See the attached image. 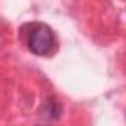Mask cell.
<instances>
[{
  "mask_svg": "<svg viewBox=\"0 0 126 126\" xmlns=\"http://www.w3.org/2000/svg\"><path fill=\"white\" fill-rule=\"evenodd\" d=\"M27 47L37 56H50L56 50V37L53 30L43 22L25 24L21 28Z\"/></svg>",
  "mask_w": 126,
  "mask_h": 126,
  "instance_id": "obj_1",
  "label": "cell"
}]
</instances>
